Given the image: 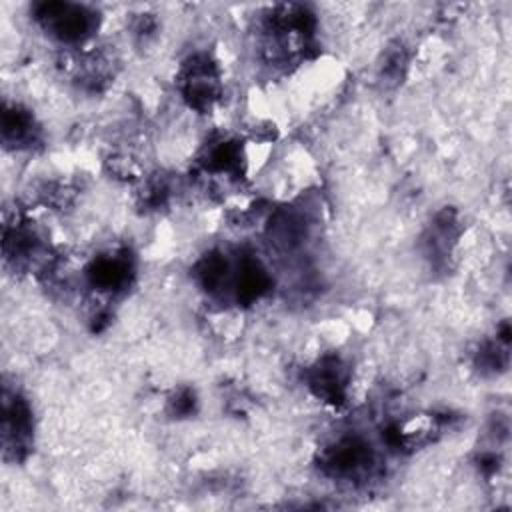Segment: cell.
<instances>
[{
	"mask_svg": "<svg viewBox=\"0 0 512 512\" xmlns=\"http://www.w3.org/2000/svg\"><path fill=\"white\" fill-rule=\"evenodd\" d=\"M312 392L330 404L344 402L348 372L338 356H324L306 374Z\"/></svg>",
	"mask_w": 512,
	"mask_h": 512,
	"instance_id": "5",
	"label": "cell"
},
{
	"mask_svg": "<svg viewBox=\"0 0 512 512\" xmlns=\"http://www.w3.org/2000/svg\"><path fill=\"white\" fill-rule=\"evenodd\" d=\"M180 90L186 102L206 112L220 96V70L208 54L190 56L180 70Z\"/></svg>",
	"mask_w": 512,
	"mask_h": 512,
	"instance_id": "2",
	"label": "cell"
},
{
	"mask_svg": "<svg viewBox=\"0 0 512 512\" xmlns=\"http://www.w3.org/2000/svg\"><path fill=\"white\" fill-rule=\"evenodd\" d=\"M174 414H190L194 410V394L190 390H182L172 400Z\"/></svg>",
	"mask_w": 512,
	"mask_h": 512,
	"instance_id": "8",
	"label": "cell"
},
{
	"mask_svg": "<svg viewBox=\"0 0 512 512\" xmlns=\"http://www.w3.org/2000/svg\"><path fill=\"white\" fill-rule=\"evenodd\" d=\"M32 440V412L28 402L16 392L4 390L2 400V444L4 456L20 460L24 458Z\"/></svg>",
	"mask_w": 512,
	"mask_h": 512,
	"instance_id": "3",
	"label": "cell"
},
{
	"mask_svg": "<svg viewBox=\"0 0 512 512\" xmlns=\"http://www.w3.org/2000/svg\"><path fill=\"white\" fill-rule=\"evenodd\" d=\"M322 468L340 478H358L372 468V450L360 438H342L322 456Z\"/></svg>",
	"mask_w": 512,
	"mask_h": 512,
	"instance_id": "4",
	"label": "cell"
},
{
	"mask_svg": "<svg viewBox=\"0 0 512 512\" xmlns=\"http://www.w3.org/2000/svg\"><path fill=\"white\" fill-rule=\"evenodd\" d=\"M132 274V266L128 256L118 254V256H100L96 258L90 268H88V280L94 288L106 290V292H116L128 286Z\"/></svg>",
	"mask_w": 512,
	"mask_h": 512,
	"instance_id": "7",
	"label": "cell"
},
{
	"mask_svg": "<svg viewBox=\"0 0 512 512\" xmlns=\"http://www.w3.org/2000/svg\"><path fill=\"white\" fill-rule=\"evenodd\" d=\"M40 128L34 116L22 106H4L2 112V140L12 148H30L38 142Z\"/></svg>",
	"mask_w": 512,
	"mask_h": 512,
	"instance_id": "6",
	"label": "cell"
},
{
	"mask_svg": "<svg viewBox=\"0 0 512 512\" xmlns=\"http://www.w3.org/2000/svg\"><path fill=\"white\" fill-rule=\"evenodd\" d=\"M34 14L44 30L60 42H80L98 26V18L92 10L68 2L38 4Z\"/></svg>",
	"mask_w": 512,
	"mask_h": 512,
	"instance_id": "1",
	"label": "cell"
}]
</instances>
